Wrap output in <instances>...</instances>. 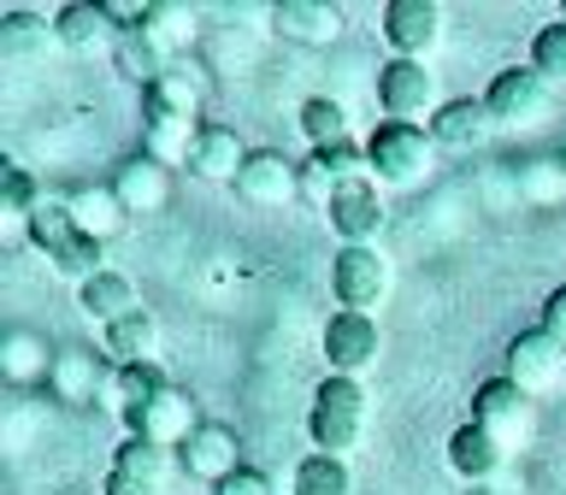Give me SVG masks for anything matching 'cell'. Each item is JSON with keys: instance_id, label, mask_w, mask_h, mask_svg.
I'll return each mask as SVG.
<instances>
[{"instance_id": "obj_4", "label": "cell", "mask_w": 566, "mask_h": 495, "mask_svg": "<svg viewBox=\"0 0 566 495\" xmlns=\"http://www.w3.org/2000/svg\"><path fill=\"white\" fill-rule=\"evenodd\" d=\"M201 101L207 88L189 65H171L159 83L142 88V130H171V136H201Z\"/></svg>"}, {"instance_id": "obj_33", "label": "cell", "mask_w": 566, "mask_h": 495, "mask_svg": "<svg viewBox=\"0 0 566 495\" xmlns=\"http://www.w3.org/2000/svg\"><path fill=\"white\" fill-rule=\"evenodd\" d=\"M7 378L12 383H35V378H53V360L60 354H48V343L42 336H30V330H18V336H7Z\"/></svg>"}, {"instance_id": "obj_40", "label": "cell", "mask_w": 566, "mask_h": 495, "mask_svg": "<svg viewBox=\"0 0 566 495\" xmlns=\"http://www.w3.org/2000/svg\"><path fill=\"white\" fill-rule=\"evenodd\" d=\"M560 18H566V7H560Z\"/></svg>"}, {"instance_id": "obj_7", "label": "cell", "mask_w": 566, "mask_h": 495, "mask_svg": "<svg viewBox=\"0 0 566 495\" xmlns=\"http://www.w3.org/2000/svg\"><path fill=\"white\" fill-rule=\"evenodd\" d=\"M378 318L371 313H343L336 307L325 318V336H318V354H325V366L336 371V378H366L371 366H378Z\"/></svg>"}, {"instance_id": "obj_1", "label": "cell", "mask_w": 566, "mask_h": 495, "mask_svg": "<svg viewBox=\"0 0 566 495\" xmlns=\"http://www.w3.org/2000/svg\"><path fill=\"white\" fill-rule=\"evenodd\" d=\"M366 419H371V396L360 378H331L313 389V407H307V436H313V454H336L343 460L348 449H360L366 436Z\"/></svg>"}, {"instance_id": "obj_30", "label": "cell", "mask_w": 566, "mask_h": 495, "mask_svg": "<svg viewBox=\"0 0 566 495\" xmlns=\"http://www.w3.org/2000/svg\"><path fill=\"white\" fill-rule=\"evenodd\" d=\"M53 396H65V401H95L106 396V378H101V360L95 354H83V348H60V360H53Z\"/></svg>"}, {"instance_id": "obj_31", "label": "cell", "mask_w": 566, "mask_h": 495, "mask_svg": "<svg viewBox=\"0 0 566 495\" xmlns=\"http://www.w3.org/2000/svg\"><path fill=\"white\" fill-rule=\"evenodd\" d=\"M290 495H354V477H348V460L336 454H307L290 477Z\"/></svg>"}, {"instance_id": "obj_25", "label": "cell", "mask_w": 566, "mask_h": 495, "mask_svg": "<svg viewBox=\"0 0 566 495\" xmlns=\"http://www.w3.org/2000/svg\"><path fill=\"white\" fill-rule=\"evenodd\" d=\"M159 389H171V383H166V371H159L154 360H148V366H113V371H106V396H101V401L113 407L124 424H130L142 407L159 396Z\"/></svg>"}, {"instance_id": "obj_15", "label": "cell", "mask_w": 566, "mask_h": 495, "mask_svg": "<svg viewBox=\"0 0 566 495\" xmlns=\"http://www.w3.org/2000/svg\"><path fill=\"white\" fill-rule=\"evenodd\" d=\"M177 466H184L189 477H201V484H212L219 489L230 472L242 466V454H237V431L230 424H201L184 449H177Z\"/></svg>"}, {"instance_id": "obj_11", "label": "cell", "mask_w": 566, "mask_h": 495, "mask_svg": "<svg viewBox=\"0 0 566 495\" xmlns=\"http://www.w3.org/2000/svg\"><path fill=\"white\" fill-rule=\"evenodd\" d=\"M384 42L396 60H431V48L442 42V7L437 0H389Z\"/></svg>"}, {"instance_id": "obj_6", "label": "cell", "mask_w": 566, "mask_h": 495, "mask_svg": "<svg viewBox=\"0 0 566 495\" xmlns=\"http://www.w3.org/2000/svg\"><path fill=\"white\" fill-rule=\"evenodd\" d=\"M378 101H384V113L396 124L437 118L442 106H449V101H442V88H437V71L424 60H389L378 71Z\"/></svg>"}, {"instance_id": "obj_36", "label": "cell", "mask_w": 566, "mask_h": 495, "mask_svg": "<svg viewBox=\"0 0 566 495\" xmlns=\"http://www.w3.org/2000/svg\"><path fill=\"white\" fill-rule=\"evenodd\" d=\"M531 71L555 88L566 83V18H555V24H543L531 35Z\"/></svg>"}, {"instance_id": "obj_5", "label": "cell", "mask_w": 566, "mask_h": 495, "mask_svg": "<svg viewBox=\"0 0 566 495\" xmlns=\"http://www.w3.org/2000/svg\"><path fill=\"white\" fill-rule=\"evenodd\" d=\"M472 419L484 424L502 449H525L531 431H537V401H531L513 378H484L472 389Z\"/></svg>"}, {"instance_id": "obj_23", "label": "cell", "mask_w": 566, "mask_h": 495, "mask_svg": "<svg viewBox=\"0 0 566 495\" xmlns=\"http://www.w3.org/2000/svg\"><path fill=\"white\" fill-rule=\"evenodd\" d=\"M113 65H118V77H130L136 88H148L159 83L166 71L177 65L166 48H159V35L142 24V30H118V42H113Z\"/></svg>"}, {"instance_id": "obj_18", "label": "cell", "mask_w": 566, "mask_h": 495, "mask_svg": "<svg viewBox=\"0 0 566 495\" xmlns=\"http://www.w3.org/2000/svg\"><path fill=\"white\" fill-rule=\"evenodd\" d=\"M502 460H507V449L478 419L454 424V436H449V472L460 477V484H490V477L502 472Z\"/></svg>"}, {"instance_id": "obj_10", "label": "cell", "mask_w": 566, "mask_h": 495, "mask_svg": "<svg viewBox=\"0 0 566 495\" xmlns=\"http://www.w3.org/2000/svg\"><path fill=\"white\" fill-rule=\"evenodd\" d=\"M166 477H171V449L159 442H142V436H124L113 449V466H106V495H166Z\"/></svg>"}, {"instance_id": "obj_2", "label": "cell", "mask_w": 566, "mask_h": 495, "mask_svg": "<svg viewBox=\"0 0 566 495\" xmlns=\"http://www.w3.org/2000/svg\"><path fill=\"white\" fill-rule=\"evenodd\" d=\"M366 166H371V183H384V189H419L437 166V141H431V130H419V124L384 118L378 130L366 136Z\"/></svg>"}, {"instance_id": "obj_39", "label": "cell", "mask_w": 566, "mask_h": 495, "mask_svg": "<svg viewBox=\"0 0 566 495\" xmlns=\"http://www.w3.org/2000/svg\"><path fill=\"white\" fill-rule=\"evenodd\" d=\"M543 330H548V336H560V343H566V283H560V289L543 301Z\"/></svg>"}, {"instance_id": "obj_14", "label": "cell", "mask_w": 566, "mask_h": 495, "mask_svg": "<svg viewBox=\"0 0 566 495\" xmlns=\"http://www.w3.org/2000/svg\"><path fill=\"white\" fill-rule=\"evenodd\" d=\"M237 194L248 207H283V201H301V166L277 148H254L248 166L237 177Z\"/></svg>"}, {"instance_id": "obj_16", "label": "cell", "mask_w": 566, "mask_h": 495, "mask_svg": "<svg viewBox=\"0 0 566 495\" xmlns=\"http://www.w3.org/2000/svg\"><path fill=\"white\" fill-rule=\"evenodd\" d=\"M490 136H495V118L484 101H449L431 118L437 154H478V148H490Z\"/></svg>"}, {"instance_id": "obj_34", "label": "cell", "mask_w": 566, "mask_h": 495, "mask_svg": "<svg viewBox=\"0 0 566 495\" xmlns=\"http://www.w3.org/2000/svg\"><path fill=\"white\" fill-rule=\"evenodd\" d=\"M301 130H307L313 148H336V141H348V113H343V101L313 95L307 106H301Z\"/></svg>"}, {"instance_id": "obj_27", "label": "cell", "mask_w": 566, "mask_h": 495, "mask_svg": "<svg viewBox=\"0 0 566 495\" xmlns=\"http://www.w3.org/2000/svg\"><path fill=\"white\" fill-rule=\"evenodd\" d=\"M71 219H77V230H83L88 242L106 247L124 224H130V212L118 207L113 189H77V194H71Z\"/></svg>"}, {"instance_id": "obj_26", "label": "cell", "mask_w": 566, "mask_h": 495, "mask_svg": "<svg viewBox=\"0 0 566 495\" xmlns=\"http://www.w3.org/2000/svg\"><path fill=\"white\" fill-rule=\"evenodd\" d=\"M77 307L95 318V325L106 330V325H118V318H130L142 301H136V283L124 277V272H113V265H106L101 277H88L83 289H77Z\"/></svg>"}, {"instance_id": "obj_22", "label": "cell", "mask_w": 566, "mask_h": 495, "mask_svg": "<svg viewBox=\"0 0 566 495\" xmlns=\"http://www.w3.org/2000/svg\"><path fill=\"white\" fill-rule=\"evenodd\" d=\"M159 348V318L148 307H136L130 318H118V325L101 330V354L106 366H148Z\"/></svg>"}, {"instance_id": "obj_37", "label": "cell", "mask_w": 566, "mask_h": 495, "mask_svg": "<svg viewBox=\"0 0 566 495\" xmlns=\"http://www.w3.org/2000/svg\"><path fill=\"white\" fill-rule=\"evenodd\" d=\"M331 194H336V177H331V171H318L313 159H301V207L331 212Z\"/></svg>"}, {"instance_id": "obj_19", "label": "cell", "mask_w": 566, "mask_h": 495, "mask_svg": "<svg viewBox=\"0 0 566 495\" xmlns=\"http://www.w3.org/2000/svg\"><path fill=\"white\" fill-rule=\"evenodd\" d=\"M272 24L277 35H290L301 48H331L343 35V7H331V0H283V7H272Z\"/></svg>"}, {"instance_id": "obj_24", "label": "cell", "mask_w": 566, "mask_h": 495, "mask_svg": "<svg viewBox=\"0 0 566 495\" xmlns=\"http://www.w3.org/2000/svg\"><path fill=\"white\" fill-rule=\"evenodd\" d=\"M53 30H60V48H71V53H95V48H113L118 42L113 12L88 7V0H71V7L53 12Z\"/></svg>"}, {"instance_id": "obj_17", "label": "cell", "mask_w": 566, "mask_h": 495, "mask_svg": "<svg viewBox=\"0 0 566 495\" xmlns=\"http://www.w3.org/2000/svg\"><path fill=\"white\" fill-rule=\"evenodd\" d=\"M113 194H118V207L130 212H142V219H148V212H159L171 201V171L159 166V159H148V154H136V159H124L118 166V177H113Z\"/></svg>"}, {"instance_id": "obj_12", "label": "cell", "mask_w": 566, "mask_h": 495, "mask_svg": "<svg viewBox=\"0 0 566 495\" xmlns=\"http://www.w3.org/2000/svg\"><path fill=\"white\" fill-rule=\"evenodd\" d=\"M331 230L343 236V247H371L384 230V201H378V183L371 177H354V183H336L331 194Z\"/></svg>"}, {"instance_id": "obj_3", "label": "cell", "mask_w": 566, "mask_h": 495, "mask_svg": "<svg viewBox=\"0 0 566 495\" xmlns=\"http://www.w3.org/2000/svg\"><path fill=\"white\" fill-rule=\"evenodd\" d=\"M484 106H490L495 130H537V124L555 113V83H543L531 65H507L490 77Z\"/></svg>"}, {"instance_id": "obj_38", "label": "cell", "mask_w": 566, "mask_h": 495, "mask_svg": "<svg viewBox=\"0 0 566 495\" xmlns=\"http://www.w3.org/2000/svg\"><path fill=\"white\" fill-rule=\"evenodd\" d=\"M212 495H272V477H265L260 466H237Z\"/></svg>"}, {"instance_id": "obj_21", "label": "cell", "mask_w": 566, "mask_h": 495, "mask_svg": "<svg viewBox=\"0 0 566 495\" xmlns=\"http://www.w3.org/2000/svg\"><path fill=\"white\" fill-rule=\"evenodd\" d=\"M53 42H60V30H53L48 12L18 7V12L0 18V60H7V65H35V60H48Z\"/></svg>"}, {"instance_id": "obj_32", "label": "cell", "mask_w": 566, "mask_h": 495, "mask_svg": "<svg viewBox=\"0 0 566 495\" xmlns=\"http://www.w3.org/2000/svg\"><path fill=\"white\" fill-rule=\"evenodd\" d=\"M520 194L531 207H566V159H555V154L525 159L520 166Z\"/></svg>"}, {"instance_id": "obj_35", "label": "cell", "mask_w": 566, "mask_h": 495, "mask_svg": "<svg viewBox=\"0 0 566 495\" xmlns=\"http://www.w3.org/2000/svg\"><path fill=\"white\" fill-rule=\"evenodd\" d=\"M148 30L159 35V48H166L171 60H177V53H184V48L195 42V35H201V24H195V12H189V7H171V0H159V7H148Z\"/></svg>"}, {"instance_id": "obj_13", "label": "cell", "mask_w": 566, "mask_h": 495, "mask_svg": "<svg viewBox=\"0 0 566 495\" xmlns=\"http://www.w3.org/2000/svg\"><path fill=\"white\" fill-rule=\"evenodd\" d=\"M130 436H142V442H159V449H184V442L201 431V419H195V396L189 389H159V396L142 407V413L124 424Z\"/></svg>"}, {"instance_id": "obj_28", "label": "cell", "mask_w": 566, "mask_h": 495, "mask_svg": "<svg viewBox=\"0 0 566 495\" xmlns=\"http://www.w3.org/2000/svg\"><path fill=\"white\" fill-rule=\"evenodd\" d=\"M35 207H42L35 177L18 166V159H7V166H0V212H7V242H18V236L30 242V212Z\"/></svg>"}, {"instance_id": "obj_8", "label": "cell", "mask_w": 566, "mask_h": 495, "mask_svg": "<svg viewBox=\"0 0 566 495\" xmlns=\"http://www.w3.org/2000/svg\"><path fill=\"white\" fill-rule=\"evenodd\" d=\"M389 283H396V272L378 247H343L331 260V289L343 301V313H378L389 301Z\"/></svg>"}, {"instance_id": "obj_29", "label": "cell", "mask_w": 566, "mask_h": 495, "mask_svg": "<svg viewBox=\"0 0 566 495\" xmlns=\"http://www.w3.org/2000/svg\"><path fill=\"white\" fill-rule=\"evenodd\" d=\"M77 236L83 230H77V219H71V194H42V207L30 212V242L42 247V260L65 254Z\"/></svg>"}, {"instance_id": "obj_20", "label": "cell", "mask_w": 566, "mask_h": 495, "mask_svg": "<svg viewBox=\"0 0 566 495\" xmlns=\"http://www.w3.org/2000/svg\"><path fill=\"white\" fill-rule=\"evenodd\" d=\"M242 166H248V148H242V136H237V130H224V124H207V130L195 136L189 171L201 177V183H237Z\"/></svg>"}, {"instance_id": "obj_9", "label": "cell", "mask_w": 566, "mask_h": 495, "mask_svg": "<svg viewBox=\"0 0 566 495\" xmlns=\"http://www.w3.org/2000/svg\"><path fill=\"white\" fill-rule=\"evenodd\" d=\"M502 378H513L531 401L548 396V389H560L566 383V343H560V336H548L543 325L520 330L507 343V371H502Z\"/></svg>"}]
</instances>
